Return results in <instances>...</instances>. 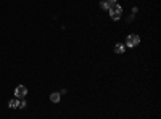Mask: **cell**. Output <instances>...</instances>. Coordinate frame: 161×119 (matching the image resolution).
Instances as JSON below:
<instances>
[{
	"mask_svg": "<svg viewBox=\"0 0 161 119\" xmlns=\"http://www.w3.org/2000/svg\"><path fill=\"white\" fill-rule=\"evenodd\" d=\"M108 11H110V16H111L113 21H118L122 16V7L118 5V3H111V7H110Z\"/></svg>",
	"mask_w": 161,
	"mask_h": 119,
	"instance_id": "cell-1",
	"label": "cell"
},
{
	"mask_svg": "<svg viewBox=\"0 0 161 119\" xmlns=\"http://www.w3.org/2000/svg\"><path fill=\"white\" fill-rule=\"evenodd\" d=\"M140 44V37L137 36V34H131V36H127V40H126V45L127 47H137Z\"/></svg>",
	"mask_w": 161,
	"mask_h": 119,
	"instance_id": "cell-2",
	"label": "cell"
},
{
	"mask_svg": "<svg viewBox=\"0 0 161 119\" xmlns=\"http://www.w3.org/2000/svg\"><path fill=\"white\" fill-rule=\"evenodd\" d=\"M26 95H27V87L26 85H18V87L15 89V98L21 100V98H24Z\"/></svg>",
	"mask_w": 161,
	"mask_h": 119,
	"instance_id": "cell-3",
	"label": "cell"
},
{
	"mask_svg": "<svg viewBox=\"0 0 161 119\" xmlns=\"http://www.w3.org/2000/svg\"><path fill=\"white\" fill-rule=\"evenodd\" d=\"M115 52H116L118 55L124 53V52H126V45H124V44H116V45H115Z\"/></svg>",
	"mask_w": 161,
	"mask_h": 119,
	"instance_id": "cell-4",
	"label": "cell"
},
{
	"mask_svg": "<svg viewBox=\"0 0 161 119\" xmlns=\"http://www.w3.org/2000/svg\"><path fill=\"white\" fill-rule=\"evenodd\" d=\"M50 100H52L53 103H58L60 100H61V93H58V92H53V93L50 95Z\"/></svg>",
	"mask_w": 161,
	"mask_h": 119,
	"instance_id": "cell-5",
	"label": "cell"
},
{
	"mask_svg": "<svg viewBox=\"0 0 161 119\" xmlns=\"http://www.w3.org/2000/svg\"><path fill=\"white\" fill-rule=\"evenodd\" d=\"M8 106H10L11 109H16L18 106H20V100H18V98H13V100H10V103H8Z\"/></svg>",
	"mask_w": 161,
	"mask_h": 119,
	"instance_id": "cell-6",
	"label": "cell"
},
{
	"mask_svg": "<svg viewBox=\"0 0 161 119\" xmlns=\"http://www.w3.org/2000/svg\"><path fill=\"white\" fill-rule=\"evenodd\" d=\"M111 3L108 2V0H103V2H100V8H103V10H110Z\"/></svg>",
	"mask_w": 161,
	"mask_h": 119,
	"instance_id": "cell-7",
	"label": "cell"
},
{
	"mask_svg": "<svg viewBox=\"0 0 161 119\" xmlns=\"http://www.w3.org/2000/svg\"><path fill=\"white\" fill-rule=\"evenodd\" d=\"M18 108H26V102H24V100H23V102H20V106H18Z\"/></svg>",
	"mask_w": 161,
	"mask_h": 119,
	"instance_id": "cell-8",
	"label": "cell"
},
{
	"mask_svg": "<svg viewBox=\"0 0 161 119\" xmlns=\"http://www.w3.org/2000/svg\"><path fill=\"white\" fill-rule=\"evenodd\" d=\"M108 2H110V3H116L118 0H108Z\"/></svg>",
	"mask_w": 161,
	"mask_h": 119,
	"instance_id": "cell-9",
	"label": "cell"
}]
</instances>
